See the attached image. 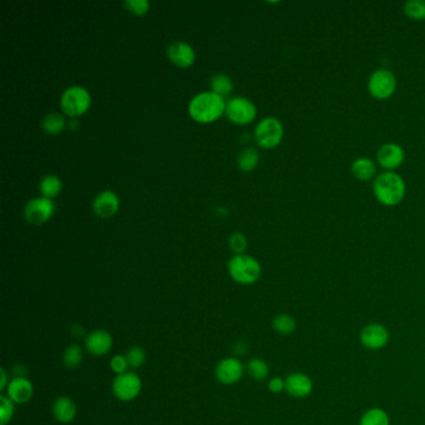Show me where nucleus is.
Segmentation results:
<instances>
[{
	"instance_id": "obj_17",
	"label": "nucleus",
	"mask_w": 425,
	"mask_h": 425,
	"mask_svg": "<svg viewBox=\"0 0 425 425\" xmlns=\"http://www.w3.org/2000/svg\"><path fill=\"white\" fill-rule=\"evenodd\" d=\"M6 392V397H9L14 403L25 404L32 398L34 387L27 378L16 377L9 381Z\"/></svg>"
},
{
	"instance_id": "obj_2",
	"label": "nucleus",
	"mask_w": 425,
	"mask_h": 425,
	"mask_svg": "<svg viewBox=\"0 0 425 425\" xmlns=\"http://www.w3.org/2000/svg\"><path fill=\"white\" fill-rule=\"evenodd\" d=\"M373 194L378 202L387 207L399 205L407 194L404 178L394 171H384L374 178Z\"/></svg>"
},
{
	"instance_id": "obj_14",
	"label": "nucleus",
	"mask_w": 425,
	"mask_h": 425,
	"mask_svg": "<svg viewBox=\"0 0 425 425\" xmlns=\"http://www.w3.org/2000/svg\"><path fill=\"white\" fill-rule=\"evenodd\" d=\"M167 59L175 66L181 69H187L196 61V53L190 44L176 40L170 44L166 49Z\"/></svg>"
},
{
	"instance_id": "obj_29",
	"label": "nucleus",
	"mask_w": 425,
	"mask_h": 425,
	"mask_svg": "<svg viewBox=\"0 0 425 425\" xmlns=\"http://www.w3.org/2000/svg\"><path fill=\"white\" fill-rule=\"evenodd\" d=\"M16 412V403L6 394L0 395V425H8Z\"/></svg>"
},
{
	"instance_id": "obj_13",
	"label": "nucleus",
	"mask_w": 425,
	"mask_h": 425,
	"mask_svg": "<svg viewBox=\"0 0 425 425\" xmlns=\"http://www.w3.org/2000/svg\"><path fill=\"white\" fill-rule=\"evenodd\" d=\"M285 392L292 398L304 399L312 394L314 383L312 378L303 371H293L285 377Z\"/></svg>"
},
{
	"instance_id": "obj_25",
	"label": "nucleus",
	"mask_w": 425,
	"mask_h": 425,
	"mask_svg": "<svg viewBox=\"0 0 425 425\" xmlns=\"http://www.w3.org/2000/svg\"><path fill=\"white\" fill-rule=\"evenodd\" d=\"M210 85L211 92H215V94L222 97H228L233 90L231 78L227 76L226 74H216V75L212 76Z\"/></svg>"
},
{
	"instance_id": "obj_32",
	"label": "nucleus",
	"mask_w": 425,
	"mask_h": 425,
	"mask_svg": "<svg viewBox=\"0 0 425 425\" xmlns=\"http://www.w3.org/2000/svg\"><path fill=\"white\" fill-rule=\"evenodd\" d=\"M126 11L133 13L134 16H146L150 11V1L147 0H126L124 3Z\"/></svg>"
},
{
	"instance_id": "obj_27",
	"label": "nucleus",
	"mask_w": 425,
	"mask_h": 425,
	"mask_svg": "<svg viewBox=\"0 0 425 425\" xmlns=\"http://www.w3.org/2000/svg\"><path fill=\"white\" fill-rule=\"evenodd\" d=\"M247 371L250 376L256 381H264L269 376V364L261 358H253L251 361H248Z\"/></svg>"
},
{
	"instance_id": "obj_23",
	"label": "nucleus",
	"mask_w": 425,
	"mask_h": 425,
	"mask_svg": "<svg viewBox=\"0 0 425 425\" xmlns=\"http://www.w3.org/2000/svg\"><path fill=\"white\" fill-rule=\"evenodd\" d=\"M272 327L281 335H291L297 328L296 319L288 313H281L273 318Z\"/></svg>"
},
{
	"instance_id": "obj_3",
	"label": "nucleus",
	"mask_w": 425,
	"mask_h": 425,
	"mask_svg": "<svg viewBox=\"0 0 425 425\" xmlns=\"http://www.w3.org/2000/svg\"><path fill=\"white\" fill-rule=\"evenodd\" d=\"M227 271L232 280L242 285L256 283L262 275V266L250 254H235L227 264Z\"/></svg>"
},
{
	"instance_id": "obj_21",
	"label": "nucleus",
	"mask_w": 425,
	"mask_h": 425,
	"mask_svg": "<svg viewBox=\"0 0 425 425\" xmlns=\"http://www.w3.org/2000/svg\"><path fill=\"white\" fill-rule=\"evenodd\" d=\"M39 189H40V192L43 195V197L53 199L56 196H59L60 192H61L63 183H61V180L56 175H47L40 181Z\"/></svg>"
},
{
	"instance_id": "obj_28",
	"label": "nucleus",
	"mask_w": 425,
	"mask_h": 425,
	"mask_svg": "<svg viewBox=\"0 0 425 425\" xmlns=\"http://www.w3.org/2000/svg\"><path fill=\"white\" fill-rule=\"evenodd\" d=\"M82 350L78 345H70L69 347H66V350H64V355H63V362H64L65 367L66 368H78L80 366L81 362H82Z\"/></svg>"
},
{
	"instance_id": "obj_20",
	"label": "nucleus",
	"mask_w": 425,
	"mask_h": 425,
	"mask_svg": "<svg viewBox=\"0 0 425 425\" xmlns=\"http://www.w3.org/2000/svg\"><path fill=\"white\" fill-rule=\"evenodd\" d=\"M259 164V152L254 147H247L241 151L237 157V166L243 173H252Z\"/></svg>"
},
{
	"instance_id": "obj_16",
	"label": "nucleus",
	"mask_w": 425,
	"mask_h": 425,
	"mask_svg": "<svg viewBox=\"0 0 425 425\" xmlns=\"http://www.w3.org/2000/svg\"><path fill=\"white\" fill-rule=\"evenodd\" d=\"M113 335L105 329H95L85 338V348L94 357L108 355L113 348Z\"/></svg>"
},
{
	"instance_id": "obj_6",
	"label": "nucleus",
	"mask_w": 425,
	"mask_h": 425,
	"mask_svg": "<svg viewBox=\"0 0 425 425\" xmlns=\"http://www.w3.org/2000/svg\"><path fill=\"white\" fill-rule=\"evenodd\" d=\"M397 90V76L388 69H378L368 79V92L376 100H388Z\"/></svg>"
},
{
	"instance_id": "obj_35",
	"label": "nucleus",
	"mask_w": 425,
	"mask_h": 425,
	"mask_svg": "<svg viewBox=\"0 0 425 425\" xmlns=\"http://www.w3.org/2000/svg\"><path fill=\"white\" fill-rule=\"evenodd\" d=\"M0 377H1V381H0V390H6V388H8V373H6V369L4 368H0Z\"/></svg>"
},
{
	"instance_id": "obj_5",
	"label": "nucleus",
	"mask_w": 425,
	"mask_h": 425,
	"mask_svg": "<svg viewBox=\"0 0 425 425\" xmlns=\"http://www.w3.org/2000/svg\"><path fill=\"white\" fill-rule=\"evenodd\" d=\"M254 140L256 144L264 150H272L280 145L283 136L285 128L280 120L273 116L264 118L254 128Z\"/></svg>"
},
{
	"instance_id": "obj_9",
	"label": "nucleus",
	"mask_w": 425,
	"mask_h": 425,
	"mask_svg": "<svg viewBox=\"0 0 425 425\" xmlns=\"http://www.w3.org/2000/svg\"><path fill=\"white\" fill-rule=\"evenodd\" d=\"M54 214L55 204L53 199H45L43 196L30 199L24 209V217L27 223L35 226L48 222Z\"/></svg>"
},
{
	"instance_id": "obj_30",
	"label": "nucleus",
	"mask_w": 425,
	"mask_h": 425,
	"mask_svg": "<svg viewBox=\"0 0 425 425\" xmlns=\"http://www.w3.org/2000/svg\"><path fill=\"white\" fill-rule=\"evenodd\" d=\"M125 355H126L128 362H129L130 368H134V369L144 366V363L146 361L145 350H144V348H141V347H137V345L131 347Z\"/></svg>"
},
{
	"instance_id": "obj_11",
	"label": "nucleus",
	"mask_w": 425,
	"mask_h": 425,
	"mask_svg": "<svg viewBox=\"0 0 425 425\" xmlns=\"http://www.w3.org/2000/svg\"><path fill=\"white\" fill-rule=\"evenodd\" d=\"M245 373L242 362L236 357H227L217 363L215 376L218 382L225 386H233L240 382Z\"/></svg>"
},
{
	"instance_id": "obj_31",
	"label": "nucleus",
	"mask_w": 425,
	"mask_h": 425,
	"mask_svg": "<svg viewBox=\"0 0 425 425\" xmlns=\"http://www.w3.org/2000/svg\"><path fill=\"white\" fill-rule=\"evenodd\" d=\"M228 245L235 254H243L247 250V238L241 232H235L228 238Z\"/></svg>"
},
{
	"instance_id": "obj_1",
	"label": "nucleus",
	"mask_w": 425,
	"mask_h": 425,
	"mask_svg": "<svg viewBox=\"0 0 425 425\" xmlns=\"http://www.w3.org/2000/svg\"><path fill=\"white\" fill-rule=\"evenodd\" d=\"M225 111V97H220L215 92H199L190 100V116L199 124H212L217 121Z\"/></svg>"
},
{
	"instance_id": "obj_15",
	"label": "nucleus",
	"mask_w": 425,
	"mask_h": 425,
	"mask_svg": "<svg viewBox=\"0 0 425 425\" xmlns=\"http://www.w3.org/2000/svg\"><path fill=\"white\" fill-rule=\"evenodd\" d=\"M118 209H120V199L111 190H104L100 194L97 195V197L92 202L94 214L103 220H108L116 215Z\"/></svg>"
},
{
	"instance_id": "obj_19",
	"label": "nucleus",
	"mask_w": 425,
	"mask_h": 425,
	"mask_svg": "<svg viewBox=\"0 0 425 425\" xmlns=\"http://www.w3.org/2000/svg\"><path fill=\"white\" fill-rule=\"evenodd\" d=\"M350 173L358 181H371L377 173V165L369 157H358L352 162Z\"/></svg>"
},
{
	"instance_id": "obj_18",
	"label": "nucleus",
	"mask_w": 425,
	"mask_h": 425,
	"mask_svg": "<svg viewBox=\"0 0 425 425\" xmlns=\"http://www.w3.org/2000/svg\"><path fill=\"white\" fill-rule=\"evenodd\" d=\"M51 410H53L55 419L63 424L71 423L73 420L75 419L76 413H78L75 402L65 395L55 399Z\"/></svg>"
},
{
	"instance_id": "obj_12",
	"label": "nucleus",
	"mask_w": 425,
	"mask_h": 425,
	"mask_svg": "<svg viewBox=\"0 0 425 425\" xmlns=\"http://www.w3.org/2000/svg\"><path fill=\"white\" fill-rule=\"evenodd\" d=\"M378 165L384 171H394L405 161V152L402 146L394 142H388L379 147L377 152Z\"/></svg>"
},
{
	"instance_id": "obj_10",
	"label": "nucleus",
	"mask_w": 425,
	"mask_h": 425,
	"mask_svg": "<svg viewBox=\"0 0 425 425\" xmlns=\"http://www.w3.org/2000/svg\"><path fill=\"white\" fill-rule=\"evenodd\" d=\"M389 331L381 323H369L359 333L361 345L369 350H381L389 343Z\"/></svg>"
},
{
	"instance_id": "obj_22",
	"label": "nucleus",
	"mask_w": 425,
	"mask_h": 425,
	"mask_svg": "<svg viewBox=\"0 0 425 425\" xmlns=\"http://www.w3.org/2000/svg\"><path fill=\"white\" fill-rule=\"evenodd\" d=\"M43 130L48 135H58L63 133L66 126L64 115L60 113H49L45 115L42 121Z\"/></svg>"
},
{
	"instance_id": "obj_8",
	"label": "nucleus",
	"mask_w": 425,
	"mask_h": 425,
	"mask_svg": "<svg viewBox=\"0 0 425 425\" xmlns=\"http://www.w3.org/2000/svg\"><path fill=\"white\" fill-rule=\"evenodd\" d=\"M142 389V381L135 371H128L118 374L113 382V393L115 398L121 402H131L139 397Z\"/></svg>"
},
{
	"instance_id": "obj_4",
	"label": "nucleus",
	"mask_w": 425,
	"mask_h": 425,
	"mask_svg": "<svg viewBox=\"0 0 425 425\" xmlns=\"http://www.w3.org/2000/svg\"><path fill=\"white\" fill-rule=\"evenodd\" d=\"M92 106V95L87 87L73 85L65 89L60 97V108L63 113L70 118H78Z\"/></svg>"
},
{
	"instance_id": "obj_34",
	"label": "nucleus",
	"mask_w": 425,
	"mask_h": 425,
	"mask_svg": "<svg viewBox=\"0 0 425 425\" xmlns=\"http://www.w3.org/2000/svg\"><path fill=\"white\" fill-rule=\"evenodd\" d=\"M269 392L273 394H280L285 390V381L283 378L273 377L269 379Z\"/></svg>"
},
{
	"instance_id": "obj_7",
	"label": "nucleus",
	"mask_w": 425,
	"mask_h": 425,
	"mask_svg": "<svg viewBox=\"0 0 425 425\" xmlns=\"http://www.w3.org/2000/svg\"><path fill=\"white\" fill-rule=\"evenodd\" d=\"M225 113L233 124L245 126L253 123L257 116V108L248 97H235L227 101Z\"/></svg>"
},
{
	"instance_id": "obj_26",
	"label": "nucleus",
	"mask_w": 425,
	"mask_h": 425,
	"mask_svg": "<svg viewBox=\"0 0 425 425\" xmlns=\"http://www.w3.org/2000/svg\"><path fill=\"white\" fill-rule=\"evenodd\" d=\"M404 14L410 20L423 22L425 20V0H409L403 6Z\"/></svg>"
},
{
	"instance_id": "obj_33",
	"label": "nucleus",
	"mask_w": 425,
	"mask_h": 425,
	"mask_svg": "<svg viewBox=\"0 0 425 425\" xmlns=\"http://www.w3.org/2000/svg\"><path fill=\"white\" fill-rule=\"evenodd\" d=\"M129 367V362H128L126 355H113V358H111V361H110V368H111V371H113L116 376L123 374V373H126Z\"/></svg>"
},
{
	"instance_id": "obj_24",
	"label": "nucleus",
	"mask_w": 425,
	"mask_h": 425,
	"mask_svg": "<svg viewBox=\"0 0 425 425\" xmlns=\"http://www.w3.org/2000/svg\"><path fill=\"white\" fill-rule=\"evenodd\" d=\"M359 425H390V418L382 408H371L363 413Z\"/></svg>"
}]
</instances>
